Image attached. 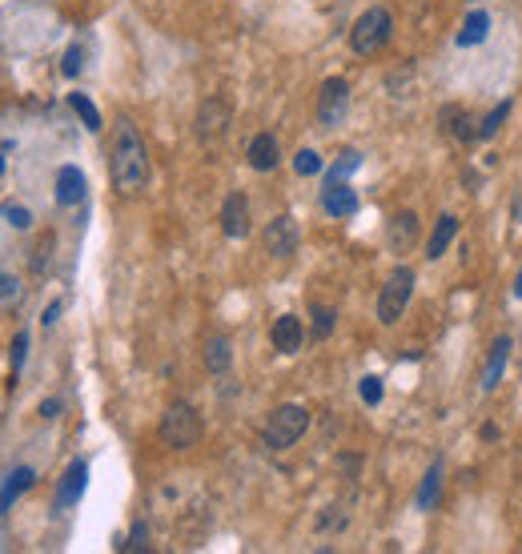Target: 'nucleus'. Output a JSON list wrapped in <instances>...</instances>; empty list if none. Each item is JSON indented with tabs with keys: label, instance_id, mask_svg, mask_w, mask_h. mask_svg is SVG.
Listing matches in <instances>:
<instances>
[{
	"label": "nucleus",
	"instance_id": "f257e3e1",
	"mask_svg": "<svg viewBox=\"0 0 522 554\" xmlns=\"http://www.w3.org/2000/svg\"><path fill=\"white\" fill-rule=\"evenodd\" d=\"M109 173H113V185L120 193H137L149 181L145 141H141V133L129 120H117V137H113V149H109Z\"/></svg>",
	"mask_w": 522,
	"mask_h": 554
},
{
	"label": "nucleus",
	"instance_id": "f03ea898",
	"mask_svg": "<svg viewBox=\"0 0 522 554\" xmlns=\"http://www.w3.org/2000/svg\"><path fill=\"white\" fill-rule=\"evenodd\" d=\"M390 33H394V20H390L386 8H366V13L354 20V28H350V45H354L358 57H374L386 48Z\"/></svg>",
	"mask_w": 522,
	"mask_h": 554
},
{
	"label": "nucleus",
	"instance_id": "7ed1b4c3",
	"mask_svg": "<svg viewBox=\"0 0 522 554\" xmlns=\"http://www.w3.org/2000/svg\"><path fill=\"white\" fill-rule=\"evenodd\" d=\"M161 442L173 450H189L201 442V414L189 402H173L165 410V418H161Z\"/></svg>",
	"mask_w": 522,
	"mask_h": 554
},
{
	"label": "nucleus",
	"instance_id": "20e7f679",
	"mask_svg": "<svg viewBox=\"0 0 522 554\" xmlns=\"http://www.w3.org/2000/svg\"><path fill=\"white\" fill-rule=\"evenodd\" d=\"M306 426H309V410L306 406H277L274 414H269V422H266L261 442H266L269 450H289L301 434H306Z\"/></svg>",
	"mask_w": 522,
	"mask_h": 554
},
{
	"label": "nucleus",
	"instance_id": "39448f33",
	"mask_svg": "<svg viewBox=\"0 0 522 554\" xmlns=\"http://www.w3.org/2000/svg\"><path fill=\"white\" fill-rule=\"evenodd\" d=\"M410 294H414V274H410L406 266H398L394 274L386 277L381 294H378V321H381V326H394V321L406 314Z\"/></svg>",
	"mask_w": 522,
	"mask_h": 554
},
{
	"label": "nucleus",
	"instance_id": "423d86ee",
	"mask_svg": "<svg viewBox=\"0 0 522 554\" xmlns=\"http://www.w3.org/2000/svg\"><path fill=\"white\" fill-rule=\"evenodd\" d=\"M346 109H350V85L341 77H329L318 93V125L338 129L341 120H346Z\"/></svg>",
	"mask_w": 522,
	"mask_h": 554
},
{
	"label": "nucleus",
	"instance_id": "0eeeda50",
	"mask_svg": "<svg viewBox=\"0 0 522 554\" xmlns=\"http://www.w3.org/2000/svg\"><path fill=\"white\" fill-rule=\"evenodd\" d=\"M298 241H301V234H298V221L289 217V214H281V217H274L266 225V254L269 257H294V249H298Z\"/></svg>",
	"mask_w": 522,
	"mask_h": 554
},
{
	"label": "nucleus",
	"instance_id": "6e6552de",
	"mask_svg": "<svg viewBox=\"0 0 522 554\" xmlns=\"http://www.w3.org/2000/svg\"><path fill=\"white\" fill-rule=\"evenodd\" d=\"M321 205H326L329 217H354L358 214V193L346 185V181H326V189H321Z\"/></svg>",
	"mask_w": 522,
	"mask_h": 554
},
{
	"label": "nucleus",
	"instance_id": "1a4fd4ad",
	"mask_svg": "<svg viewBox=\"0 0 522 554\" xmlns=\"http://www.w3.org/2000/svg\"><path fill=\"white\" fill-rule=\"evenodd\" d=\"M225 125H229V105L221 97H209L205 105H201V113H197V137L214 141V137L225 133Z\"/></svg>",
	"mask_w": 522,
	"mask_h": 554
},
{
	"label": "nucleus",
	"instance_id": "9d476101",
	"mask_svg": "<svg viewBox=\"0 0 522 554\" xmlns=\"http://www.w3.org/2000/svg\"><path fill=\"white\" fill-rule=\"evenodd\" d=\"M221 229L225 237H245L249 234V201L245 193H229L225 205H221Z\"/></svg>",
	"mask_w": 522,
	"mask_h": 554
},
{
	"label": "nucleus",
	"instance_id": "9b49d317",
	"mask_svg": "<svg viewBox=\"0 0 522 554\" xmlns=\"http://www.w3.org/2000/svg\"><path fill=\"white\" fill-rule=\"evenodd\" d=\"M274 350L277 354H298L301 350V341H306V326H301V318L294 314H286V318H277L274 321Z\"/></svg>",
	"mask_w": 522,
	"mask_h": 554
},
{
	"label": "nucleus",
	"instance_id": "f8f14e48",
	"mask_svg": "<svg viewBox=\"0 0 522 554\" xmlns=\"http://www.w3.org/2000/svg\"><path fill=\"white\" fill-rule=\"evenodd\" d=\"M89 486V466L85 462H73V466L65 470V478H60V490H57V510H68L73 502L85 495Z\"/></svg>",
	"mask_w": 522,
	"mask_h": 554
},
{
	"label": "nucleus",
	"instance_id": "ddd939ff",
	"mask_svg": "<svg viewBox=\"0 0 522 554\" xmlns=\"http://www.w3.org/2000/svg\"><path fill=\"white\" fill-rule=\"evenodd\" d=\"M57 201L60 205H77V201H85V173H80L77 165H65L57 173Z\"/></svg>",
	"mask_w": 522,
	"mask_h": 554
},
{
	"label": "nucleus",
	"instance_id": "4468645a",
	"mask_svg": "<svg viewBox=\"0 0 522 554\" xmlns=\"http://www.w3.org/2000/svg\"><path fill=\"white\" fill-rule=\"evenodd\" d=\"M506 361H510V338H498L490 346V358H486V370H482V390H495L502 374H506Z\"/></svg>",
	"mask_w": 522,
	"mask_h": 554
},
{
	"label": "nucleus",
	"instance_id": "2eb2a0df",
	"mask_svg": "<svg viewBox=\"0 0 522 554\" xmlns=\"http://www.w3.org/2000/svg\"><path fill=\"white\" fill-rule=\"evenodd\" d=\"M33 478H37V475H33L28 466H16L13 475L0 482V515H8V510H13V502H16L20 495H25L28 486H33Z\"/></svg>",
	"mask_w": 522,
	"mask_h": 554
},
{
	"label": "nucleus",
	"instance_id": "dca6fc26",
	"mask_svg": "<svg viewBox=\"0 0 522 554\" xmlns=\"http://www.w3.org/2000/svg\"><path fill=\"white\" fill-rule=\"evenodd\" d=\"M249 165H254L257 173H269V169L277 165V137L274 133H257L249 141Z\"/></svg>",
	"mask_w": 522,
	"mask_h": 554
},
{
	"label": "nucleus",
	"instance_id": "f3484780",
	"mask_svg": "<svg viewBox=\"0 0 522 554\" xmlns=\"http://www.w3.org/2000/svg\"><path fill=\"white\" fill-rule=\"evenodd\" d=\"M414 241H418V217L398 214L394 221H390V249H394V254H406Z\"/></svg>",
	"mask_w": 522,
	"mask_h": 554
},
{
	"label": "nucleus",
	"instance_id": "a211bd4d",
	"mask_svg": "<svg viewBox=\"0 0 522 554\" xmlns=\"http://www.w3.org/2000/svg\"><path fill=\"white\" fill-rule=\"evenodd\" d=\"M458 237V217L454 214H442L438 217V225H434V234H430V246H426V257H442L450 249V241Z\"/></svg>",
	"mask_w": 522,
	"mask_h": 554
},
{
	"label": "nucleus",
	"instance_id": "6ab92c4d",
	"mask_svg": "<svg viewBox=\"0 0 522 554\" xmlns=\"http://www.w3.org/2000/svg\"><path fill=\"white\" fill-rule=\"evenodd\" d=\"M486 33H490V16L482 13V8H475V13L466 16V25H462L458 45H462V48H475V45H482V40H486Z\"/></svg>",
	"mask_w": 522,
	"mask_h": 554
},
{
	"label": "nucleus",
	"instance_id": "aec40b11",
	"mask_svg": "<svg viewBox=\"0 0 522 554\" xmlns=\"http://www.w3.org/2000/svg\"><path fill=\"white\" fill-rule=\"evenodd\" d=\"M438 495H442V466L434 462V466L426 470V478H422V486H418V510H434Z\"/></svg>",
	"mask_w": 522,
	"mask_h": 554
},
{
	"label": "nucleus",
	"instance_id": "412c9836",
	"mask_svg": "<svg viewBox=\"0 0 522 554\" xmlns=\"http://www.w3.org/2000/svg\"><path fill=\"white\" fill-rule=\"evenodd\" d=\"M229 338H209L205 341V370H214V374H225L229 370Z\"/></svg>",
	"mask_w": 522,
	"mask_h": 554
},
{
	"label": "nucleus",
	"instance_id": "4be33fe9",
	"mask_svg": "<svg viewBox=\"0 0 522 554\" xmlns=\"http://www.w3.org/2000/svg\"><path fill=\"white\" fill-rule=\"evenodd\" d=\"M68 105L77 109V117L85 120V129H89V133H97V129H100V113H97V105H93V100H89L85 93H73V97H68Z\"/></svg>",
	"mask_w": 522,
	"mask_h": 554
},
{
	"label": "nucleus",
	"instance_id": "5701e85b",
	"mask_svg": "<svg viewBox=\"0 0 522 554\" xmlns=\"http://www.w3.org/2000/svg\"><path fill=\"white\" fill-rule=\"evenodd\" d=\"M506 117H510V100H502V105L490 109L486 120H482V125H478V137H482V141H490V137H495L502 125H506Z\"/></svg>",
	"mask_w": 522,
	"mask_h": 554
},
{
	"label": "nucleus",
	"instance_id": "b1692460",
	"mask_svg": "<svg viewBox=\"0 0 522 554\" xmlns=\"http://www.w3.org/2000/svg\"><path fill=\"white\" fill-rule=\"evenodd\" d=\"M358 165H361V153H358V149H346V153H341V157L334 161V169H329V177H326V181H346Z\"/></svg>",
	"mask_w": 522,
	"mask_h": 554
},
{
	"label": "nucleus",
	"instance_id": "393cba45",
	"mask_svg": "<svg viewBox=\"0 0 522 554\" xmlns=\"http://www.w3.org/2000/svg\"><path fill=\"white\" fill-rule=\"evenodd\" d=\"M120 554H137V550H149V527L145 522H133V530H129V538L117 547Z\"/></svg>",
	"mask_w": 522,
	"mask_h": 554
},
{
	"label": "nucleus",
	"instance_id": "a878e982",
	"mask_svg": "<svg viewBox=\"0 0 522 554\" xmlns=\"http://www.w3.org/2000/svg\"><path fill=\"white\" fill-rule=\"evenodd\" d=\"M334 321H338V314L329 306H314V338H329V334H334Z\"/></svg>",
	"mask_w": 522,
	"mask_h": 554
},
{
	"label": "nucleus",
	"instance_id": "bb28decb",
	"mask_svg": "<svg viewBox=\"0 0 522 554\" xmlns=\"http://www.w3.org/2000/svg\"><path fill=\"white\" fill-rule=\"evenodd\" d=\"M294 169L301 177H314V173H321V157L314 153V149H301V153L294 157Z\"/></svg>",
	"mask_w": 522,
	"mask_h": 554
},
{
	"label": "nucleus",
	"instance_id": "cd10ccee",
	"mask_svg": "<svg viewBox=\"0 0 522 554\" xmlns=\"http://www.w3.org/2000/svg\"><path fill=\"white\" fill-rule=\"evenodd\" d=\"M361 402H366V406H378V402H381V378H374V374H370V378H361Z\"/></svg>",
	"mask_w": 522,
	"mask_h": 554
},
{
	"label": "nucleus",
	"instance_id": "c85d7f7f",
	"mask_svg": "<svg viewBox=\"0 0 522 554\" xmlns=\"http://www.w3.org/2000/svg\"><path fill=\"white\" fill-rule=\"evenodd\" d=\"M5 221L13 229H28V225H33V214H28L25 205H5Z\"/></svg>",
	"mask_w": 522,
	"mask_h": 554
},
{
	"label": "nucleus",
	"instance_id": "c756f323",
	"mask_svg": "<svg viewBox=\"0 0 522 554\" xmlns=\"http://www.w3.org/2000/svg\"><path fill=\"white\" fill-rule=\"evenodd\" d=\"M25 354H28V334L20 329V334L13 338V382H16V374H20V366H25Z\"/></svg>",
	"mask_w": 522,
	"mask_h": 554
},
{
	"label": "nucleus",
	"instance_id": "7c9ffc66",
	"mask_svg": "<svg viewBox=\"0 0 522 554\" xmlns=\"http://www.w3.org/2000/svg\"><path fill=\"white\" fill-rule=\"evenodd\" d=\"M80 57H85V53H80V45H73V48L65 53V65H60V73H65V77H77V73H80V65H85Z\"/></svg>",
	"mask_w": 522,
	"mask_h": 554
},
{
	"label": "nucleus",
	"instance_id": "2f4dec72",
	"mask_svg": "<svg viewBox=\"0 0 522 554\" xmlns=\"http://www.w3.org/2000/svg\"><path fill=\"white\" fill-rule=\"evenodd\" d=\"M60 306H65V301H53V306H48V309H45V326H53V321H57V314H60Z\"/></svg>",
	"mask_w": 522,
	"mask_h": 554
},
{
	"label": "nucleus",
	"instance_id": "473e14b6",
	"mask_svg": "<svg viewBox=\"0 0 522 554\" xmlns=\"http://www.w3.org/2000/svg\"><path fill=\"white\" fill-rule=\"evenodd\" d=\"M515 221L522 225V189H518V197H515Z\"/></svg>",
	"mask_w": 522,
	"mask_h": 554
},
{
	"label": "nucleus",
	"instance_id": "72a5a7b5",
	"mask_svg": "<svg viewBox=\"0 0 522 554\" xmlns=\"http://www.w3.org/2000/svg\"><path fill=\"white\" fill-rule=\"evenodd\" d=\"M515 298H522V274L515 277Z\"/></svg>",
	"mask_w": 522,
	"mask_h": 554
},
{
	"label": "nucleus",
	"instance_id": "f704fd0d",
	"mask_svg": "<svg viewBox=\"0 0 522 554\" xmlns=\"http://www.w3.org/2000/svg\"><path fill=\"white\" fill-rule=\"evenodd\" d=\"M0 173H5V157H0Z\"/></svg>",
	"mask_w": 522,
	"mask_h": 554
}]
</instances>
